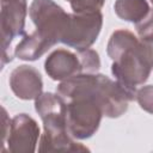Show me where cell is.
Here are the masks:
<instances>
[{
	"label": "cell",
	"mask_w": 153,
	"mask_h": 153,
	"mask_svg": "<svg viewBox=\"0 0 153 153\" xmlns=\"http://www.w3.org/2000/svg\"><path fill=\"white\" fill-rule=\"evenodd\" d=\"M106 53L112 60L111 73L116 80L129 90L136 91L143 85L153 68L140 38L131 31L120 29L112 32L106 45Z\"/></svg>",
	"instance_id": "1"
},
{
	"label": "cell",
	"mask_w": 153,
	"mask_h": 153,
	"mask_svg": "<svg viewBox=\"0 0 153 153\" xmlns=\"http://www.w3.org/2000/svg\"><path fill=\"white\" fill-rule=\"evenodd\" d=\"M35 110L43 121L39 152H85L87 147L74 141L66 121V102L56 92H44L35 99Z\"/></svg>",
	"instance_id": "2"
},
{
	"label": "cell",
	"mask_w": 153,
	"mask_h": 153,
	"mask_svg": "<svg viewBox=\"0 0 153 153\" xmlns=\"http://www.w3.org/2000/svg\"><path fill=\"white\" fill-rule=\"evenodd\" d=\"M29 14L36 26V32L51 47L61 42L69 13L53 0H32Z\"/></svg>",
	"instance_id": "3"
},
{
	"label": "cell",
	"mask_w": 153,
	"mask_h": 153,
	"mask_svg": "<svg viewBox=\"0 0 153 153\" xmlns=\"http://www.w3.org/2000/svg\"><path fill=\"white\" fill-rule=\"evenodd\" d=\"M93 97L99 103L104 116L116 118L128 110L130 102L135 100L136 91L129 90L117 80L97 73L93 85Z\"/></svg>",
	"instance_id": "4"
},
{
	"label": "cell",
	"mask_w": 153,
	"mask_h": 153,
	"mask_svg": "<svg viewBox=\"0 0 153 153\" xmlns=\"http://www.w3.org/2000/svg\"><path fill=\"white\" fill-rule=\"evenodd\" d=\"M103 25V14L98 12L69 13L61 42L75 50L90 48L98 38Z\"/></svg>",
	"instance_id": "5"
},
{
	"label": "cell",
	"mask_w": 153,
	"mask_h": 153,
	"mask_svg": "<svg viewBox=\"0 0 153 153\" xmlns=\"http://www.w3.org/2000/svg\"><path fill=\"white\" fill-rule=\"evenodd\" d=\"M0 29H1V68L12 61V54L8 51L14 37L25 35V18L27 13L26 0L0 1Z\"/></svg>",
	"instance_id": "6"
},
{
	"label": "cell",
	"mask_w": 153,
	"mask_h": 153,
	"mask_svg": "<svg viewBox=\"0 0 153 153\" xmlns=\"http://www.w3.org/2000/svg\"><path fill=\"white\" fill-rule=\"evenodd\" d=\"M39 136L37 122L26 114H18L11 120L7 136L2 142L11 153H31L36 151Z\"/></svg>",
	"instance_id": "7"
},
{
	"label": "cell",
	"mask_w": 153,
	"mask_h": 153,
	"mask_svg": "<svg viewBox=\"0 0 153 153\" xmlns=\"http://www.w3.org/2000/svg\"><path fill=\"white\" fill-rule=\"evenodd\" d=\"M10 87L19 99L31 100L42 94L43 80L41 73L32 66L22 65L10 74Z\"/></svg>",
	"instance_id": "8"
},
{
	"label": "cell",
	"mask_w": 153,
	"mask_h": 153,
	"mask_svg": "<svg viewBox=\"0 0 153 153\" xmlns=\"http://www.w3.org/2000/svg\"><path fill=\"white\" fill-rule=\"evenodd\" d=\"M45 73L53 80H66L76 74L84 73L81 60L76 53L68 49L54 50L44 62Z\"/></svg>",
	"instance_id": "9"
},
{
	"label": "cell",
	"mask_w": 153,
	"mask_h": 153,
	"mask_svg": "<svg viewBox=\"0 0 153 153\" xmlns=\"http://www.w3.org/2000/svg\"><path fill=\"white\" fill-rule=\"evenodd\" d=\"M51 45L43 39L36 31L29 35H23L22 41L14 48V55L24 61H35L44 55Z\"/></svg>",
	"instance_id": "10"
},
{
	"label": "cell",
	"mask_w": 153,
	"mask_h": 153,
	"mask_svg": "<svg viewBox=\"0 0 153 153\" xmlns=\"http://www.w3.org/2000/svg\"><path fill=\"white\" fill-rule=\"evenodd\" d=\"M114 10L118 18L134 24L140 23L151 11L147 0H116Z\"/></svg>",
	"instance_id": "11"
},
{
	"label": "cell",
	"mask_w": 153,
	"mask_h": 153,
	"mask_svg": "<svg viewBox=\"0 0 153 153\" xmlns=\"http://www.w3.org/2000/svg\"><path fill=\"white\" fill-rule=\"evenodd\" d=\"M76 51L81 60L84 73H90V74L98 73V71L100 68V59H99L98 53L90 48L82 49V50H76Z\"/></svg>",
	"instance_id": "12"
},
{
	"label": "cell",
	"mask_w": 153,
	"mask_h": 153,
	"mask_svg": "<svg viewBox=\"0 0 153 153\" xmlns=\"http://www.w3.org/2000/svg\"><path fill=\"white\" fill-rule=\"evenodd\" d=\"M69 2L74 13L98 12L102 10L105 0H66Z\"/></svg>",
	"instance_id": "13"
},
{
	"label": "cell",
	"mask_w": 153,
	"mask_h": 153,
	"mask_svg": "<svg viewBox=\"0 0 153 153\" xmlns=\"http://www.w3.org/2000/svg\"><path fill=\"white\" fill-rule=\"evenodd\" d=\"M135 100L145 111L153 114V85H145L136 90Z\"/></svg>",
	"instance_id": "14"
},
{
	"label": "cell",
	"mask_w": 153,
	"mask_h": 153,
	"mask_svg": "<svg viewBox=\"0 0 153 153\" xmlns=\"http://www.w3.org/2000/svg\"><path fill=\"white\" fill-rule=\"evenodd\" d=\"M136 25V31L139 37L153 35V8L148 12V14Z\"/></svg>",
	"instance_id": "15"
},
{
	"label": "cell",
	"mask_w": 153,
	"mask_h": 153,
	"mask_svg": "<svg viewBox=\"0 0 153 153\" xmlns=\"http://www.w3.org/2000/svg\"><path fill=\"white\" fill-rule=\"evenodd\" d=\"M0 1H11V0H0Z\"/></svg>",
	"instance_id": "16"
},
{
	"label": "cell",
	"mask_w": 153,
	"mask_h": 153,
	"mask_svg": "<svg viewBox=\"0 0 153 153\" xmlns=\"http://www.w3.org/2000/svg\"><path fill=\"white\" fill-rule=\"evenodd\" d=\"M151 1H152V4H153V0H151Z\"/></svg>",
	"instance_id": "17"
}]
</instances>
